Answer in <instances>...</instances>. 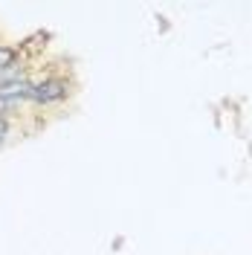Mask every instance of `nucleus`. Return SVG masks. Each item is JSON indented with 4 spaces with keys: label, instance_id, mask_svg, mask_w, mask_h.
<instances>
[{
    "label": "nucleus",
    "instance_id": "obj_3",
    "mask_svg": "<svg viewBox=\"0 0 252 255\" xmlns=\"http://www.w3.org/2000/svg\"><path fill=\"white\" fill-rule=\"evenodd\" d=\"M9 136H12V119H3V116H0V151L6 148Z\"/></svg>",
    "mask_w": 252,
    "mask_h": 255
},
{
    "label": "nucleus",
    "instance_id": "obj_1",
    "mask_svg": "<svg viewBox=\"0 0 252 255\" xmlns=\"http://www.w3.org/2000/svg\"><path fill=\"white\" fill-rule=\"evenodd\" d=\"M76 90V84L70 76L61 73H49L44 79L35 81V90H32V105L35 108H58L64 102H70V96Z\"/></svg>",
    "mask_w": 252,
    "mask_h": 255
},
{
    "label": "nucleus",
    "instance_id": "obj_2",
    "mask_svg": "<svg viewBox=\"0 0 252 255\" xmlns=\"http://www.w3.org/2000/svg\"><path fill=\"white\" fill-rule=\"evenodd\" d=\"M20 58H23V55H20V49L17 47H6V44H0V76H3L12 64L20 61Z\"/></svg>",
    "mask_w": 252,
    "mask_h": 255
}]
</instances>
